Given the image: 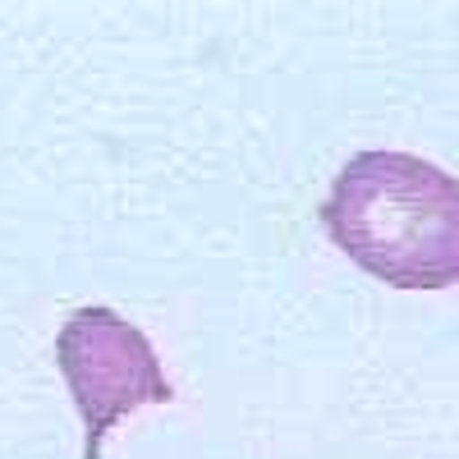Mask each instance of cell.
<instances>
[{
  "label": "cell",
  "instance_id": "obj_2",
  "mask_svg": "<svg viewBox=\"0 0 459 459\" xmlns=\"http://www.w3.org/2000/svg\"><path fill=\"white\" fill-rule=\"evenodd\" d=\"M56 363L65 372V386H69L74 409H79L83 432H88L83 459H101L106 432L125 413H134L143 404L175 400L152 340L115 308L69 313L56 335Z\"/></svg>",
  "mask_w": 459,
  "mask_h": 459
},
{
  "label": "cell",
  "instance_id": "obj_1",
  "mask_svg": "<svg viewBox=\"0 0 459 459\" xmlns=\"http://www.w3.org/2000/svg\"><path fill=\"white\" fill-rule=\"evenodd\" d=\"M331 244L395 290L459 285V179L413 152H359L322 203Z\"/></svg>",
  "mask_w": 459,
  "mask_h": 459
}]
</instances>
